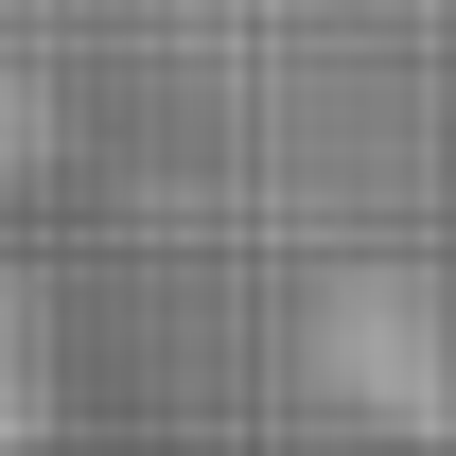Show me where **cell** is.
I'll use <instances>...</instances> for the list:
<instances>
[{
    "instance_id": "cell-1",
    "label": "cell",
    "mask_w": 456,
    "mask_h": 456,
    "mask_svg": "<svg viewBox=\"0 0 456 456\" xmlns=\"http://www.w3.org/2000/svg\"><path fill=\"white\" fill-rule=\"evenodd\" d=\"M36 403H53V351H36V316H18V298H0V456L36 439Z\"/></svg>"
}]
</instances>
